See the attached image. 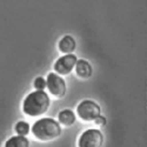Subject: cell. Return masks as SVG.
<instances>
[{
    "label": "cell",
    "mask_w": 147,
    "mask_h": 147,
    "mask_svg": "<svg viewBox=\"0 0 147 147\" xmlns=\"http://www.w3.org/2000/svg\"><path fill=\"white\" fill-rule=\"evenodd\" d=\"M51 99L45 91H34L27 94L22 102V112L28 117H40L47 112Z\"/></svg>",
    "instance_id": "obj_1"
},
{
    "label": "cell",
    "mask_w": 147,
    "mask_h": 147,
    "mask_svg": "<svg viewBox=\"0 0 147 147\" xmlns=\"http://www.w3.org/2000/svg\"><path fill=\"white\" fill-rule=\"evenodd\" d=\"M32 133L39 141H52L60 137L61 126L52 118H41L33 124Z\"/></svg>",
    "instance_id": "obj_2"
},
{
    "label": "cell",
    "mask_w": 147,
    "mask_h": 147,
    "mask_svg": "<svg viewBox=\"0 0 147 147\" xmlns=\"http://www.w3.org/2000/svg\"><path fill=\"white\" fill-rule=\"evenodd\" d=\"M77 114L82 121L91 122V121H94L98 117L101 115V108L95 101L86 99V100H82L78 105Z\"/></svg>",
    "instance_id": "obj_3"
},
{
    "label": "cell",
    "mask_w": 147,
    "mask_h": 147,
    "mask_svg": "<svg viewBox=\"0 0 147 147\" xmlns=\"http://www.w3.org/2000/svg\"><path fill=\"white\" fill-rule=\"evenodd\" d=\"M104 136L96 128H88L80 134L78 147H102Z\"/></svg>",
    "instance_id": "obj_4"
},
{
    "label": "cell",
    "mask_w": 147,
    "mask_h": 147,
    "mask_svg": "<svg viewBox=\"0 0 147 147\" xmlns=\"http://www.w3.org/2000/svg\"><path fill=\"white\" fill-rule=\"evenodd\" d=\"M47 82V90L50 92L51 95H53L57 99H60L66 94V82L64 78L57 74L55 72L48 73V76L46 78Z\"/></svg>",
    "instance_id": "obj_5"
},
{
    "label": "cell",
    "mask_w": 147,
    "mask_h": 147,
    "mask_svg": "<svg viewBox=\"0 0 147 147\" xmlns=\"http://www.w3.org/2000/svg\"><path fill=\"white\" fill-rule=\"evenodd\" d=\"M78 58L76 54H65L57 59L54 63V72L59 76H68L69 73L76 68Z\"/></svg>",
    "instance_id": "obj_6"
},
{
    "label": "cell",
    "mask_w": 147,
    "mask_h": 147,
    "mask_svg": "<svg viewBox=\"0 0 147 147\" xmlns=\"http://www.w3.org/2000/svg\"><path fill=\"white\" fill-rule=\"evenodd\" d=\"M76 39L72 35H64L58 42V48L64 54H73V51L76 50Z\"/></svg>",
    "instance_id": "obj_7"
},
{
    "label": "cell",
    "mask_w": 147,
    "mask_h": 147,
    "mask_svg": "<svg viewBox=\"0 0 147 147\" xmlns=\"http://www.w3.org/2000/svg\"><path fill=\"white\" fill-rule=\"evenodd\" d=\"M92 66L91 64L88 63L87 60H85V59H79L77 61V65H76V73H77V76L81 79H88L91 78L92 76Z\"/></svg>",
    "instance_id": "obj_8"
},
{
    "label": "cell",
    "mask_w": 147,
    "mask_h": 147,
    "mask_svg": "<svg viewBox=\"0 0 147 147\" xmlns=\"http://www.w3.org/2000/svg\"><path fill=\"white\" fill-rule=\"evenodd\" d=\"M58 120H59V124L60 125H64L66 127H69L72 126L73 124L76 122V114L72 109H63L60 111L59 114H58Z\"/></svg>",
    "instance_id": "obj_9"
},
{
    "label": "cell",
    "mask_w": 147,
    "mask_h": 147,
    "mask_svg": "<svg viewBox=\"0 0 147 147\" xmlns=\"http://www.w3.org/2000/svg\"><path fill=\"white\" fill-rule=\"evenodd\" d=\"M4 147H30V140L24 136H13L6 140Z\"/></svg>",
    "instance_id": "obj_10"
},
{
    "label": "cell",
    "mask_w": 147,
    "mask_h": 147,
    "mask_svg": "<svg viewBox=\"0 0 147 147\" xmlns=\"http://www.w3.org/2000/svg\"><path fill=\"white\" fill-rule=\"evenodd\" d=\"M14 131H16V133L18 134V136L26 137L27 134L30 133V125H28V122H26V121H18L16 124V126H14Z\"/></svg>",
    "instance_id": "obj_11"
},
{
    "label": "cell",
    "mask_w": 147,
    "mask_h": 147,
    "mask_svg": "<svg viewBox=\"0 0 147 147\" xmlns=\"http://www.w3.org/2000/svg\"><path fill=\"white\" fill-rule=\"evenodd\" d=\"M33 86H34L35 91H44V90L47 87L46 79H44L42 77L35 78V79H34V82H33Z\"/></svg>",
    "instance_id": "obj_12"
},
{
    "label": "cell",
    "mask_w": 147,
    "mask_h": 147,
    "mask_svg": "<svg viewBox=\"0 0 147 147\" xmlns=\"http://www.w3.org/2000/svg\"><path fill=\"white\" fill-rule=\"evenodd\" d=\"M94 122H95L96 125H99V126H104V125H106V119H105V117L100 115V117H98L94 120Z\"/></svg>",
    "instance_id": "obj_13"
}]
</instances>
